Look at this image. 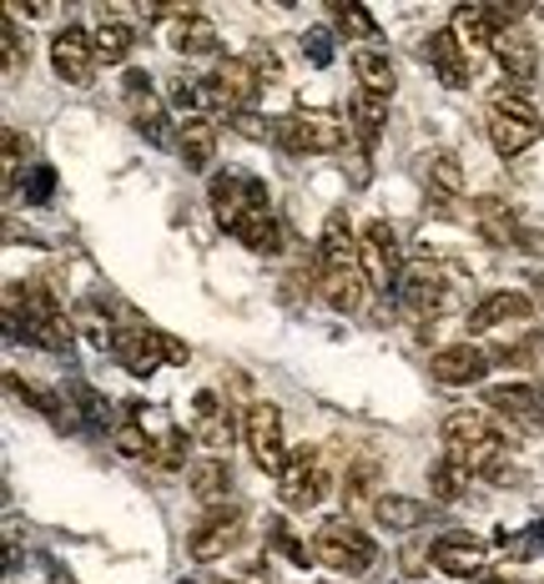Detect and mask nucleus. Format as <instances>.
I'll use <instances>...</instances> for the list:
<instances>
[{
    "label": "nucleus",
    "instance_id": "2",
    "mask_svg": "<svg viewBox=\"0 0 544 584\" xmlns=\"http://www.w3.org/2000/svg\"><path fill=\"white\" fill-rule=\"evenodd\" d=\"M484 127H490V141L500 157H520L540 141V111L524 91H494L490 111H484Z\"/></svg>",
    "mask_w": 544,
    "mask_h": 584
},
{
    "label": "nucleus",
    "instance_id": "4",
    "mask_svg": "<svg viewBox=\"0 0 544 584\" xmlns=\"http://www.w3.org/2000/svg\"><path fill=\"white\" fill-rule=\"evenodd\" d=\"M111 353H117V363L127 373H137V379L157 373L162 363H187V343L167 338L162 328H117V338H111Z\"/></svg>",
    "mask_w": 544,
    "mask_h": 584
},
{
    "label": "nucleus",
    "instance_id": "33",
    "mask_svg": "<svg viewBox=\"0 0 544 584\" xmlns=\"http://www.w3.org/2000/svg\"><path fill=\"white\" fill-rule=\"evenodd\" d=\"M469 479L474 474H469L459 459H449V454L434 459V469H429V499H434V504H454V499L469 489Z\"/></svg>",
    "mask_w": 544,
    "mask_h": 584
},
{
    "label": "nucleus",
    "instance_id": "7",
    "mask_svg": "<svg viewBox=\"0 0 544 584\" xmlns=\"http://www.w3.org/2000/svg\"><path fill=\"white\" fill-rule=\"evenodd\" d=\"M343 137H349V127L328 111H293V117L278 121V141L298 157H328L343 147Z\"/></svg>",
    "mask_w": 544,
    "mask_h": 584
},
{
    "label": "nucleus",
    "instance_id": "41",
    "mask_svg": "<svg viewBox=\"0 0 544 584\" xmlns=\"http://www.w3.org/2000/svg\"><path fill=\"white\" fill-rule=\"evenodd\" d=\"M328 11H333L338 31H349V36H369V31H373L369 11H359V6H328Z\"/></svg>",
    "mask_w": 544,
    "mask_h": 584
},
{
    "label": "nucleus",
    "instance_id": "45",
    "mask_svg": "<svg viewBox=\"0 0 544 584\" xmlns=\"http://www.w3.org/2000/svg\"><path fill=\"white\" fill-rule=\"evenodd\" d=\"M208 584H242V580H208Z\"/></svg>",
    "mask_w": 544,
    "mask_h": 584
},
{
    "label": "nucleus",
    "instance_id": "23",
    "mask_svg": "<svg viewBox=\"0 0 544 584\" xmlns=\"http://www.w3.org/2000/svg\"><path fill=\"white\" fill-rule=\"evenodd\" d=\"M328 268H363L359 238H353V228H349V217L343 212L328 217L323 238H318V272H328Z\"/></svg>",
    "mask_w": 544,
    "mask_h": 584
},
{
    "label": "nucleus",
    "instance_id": "38",
    "mask_svg": "<svg viewBox=\"0 0 544 584\" xmlns=\"http://www.w3.org/2000/svg\"><path fill=\"white\" fill-rule=\"evenodd\" d=\"M268 540H272V550H278V554H288L293 564H308V560H313V544L293 540V530H288L283 520H272V524H268Z\"/></svg>",
    "mask_w": 544,
    "mask_h": 584
},
{
    "label": "nucleus",
    "instance_id": "8",
    "mask_svg": "<svg viewBox=\"0 0 544 584\" xmlns=\"http://www.w3.org/2000/svg\"><path fill=\"white\" fill-rule=\"evenodd\" d=\"M328 494V469H323V454H313V449H298L293 459H288V469L278 474V499H283L288 509H298V514H308V509H318Z\"/></svg>",
    "mask_w": 544,
    "mask_h": 584
},
{
    "label": "nucleus",
    "instance_id": "13",
    "mask_svg": "<svg viewBox=\"0 0 544 584\" xmlns=\"http://www.w3.org/2000/svg\"><path fill=\"white\" fill-rule=\"evenodd\" d=\"M484 409L530 433H544V389H534V383H494L484 393Z\"/></svg>",
    "mask_w": 544,
    "mask_h": 584
},
{
    "label": "nucleus",
    "instance_id": "17",
    "mask_svg": "<svg viewBox=\"0 0 544 584\" xmlns=\"http://www.w3.org/2000/svg\"><path fill=\"white\" fill-rule=\"evenodd\" d=\"M424 61L439 71V81H444L449 91H464L469 87V77H474V61H469V51H464V41H459L454 31H434L424 41Z\"/></svg>",
    "mask_w": 544,
    "mask_h": 584
},
{
    "label": "nucleus",
    "instance_id": "14",
    "mask_svg": "<svg viewBox=\"0 0 544 584\" xmlns=\"http://www.w3.org/2000/svg\"><path fill=\"white\" fill-rule=\"evenodd\" d=\"M359 258L369 272V288H399V238H393L389 222H369L359 238Z\"/></svg>",
    "mask_w": 544,
    "mask_h": 584
},
{
    "label": "nucleus",
    "instance_id": "44",
    "mask_svg": "<svg viewBox=\"0 0 544 584\" xmlns=\"http://www.w3.org/2000/svg\"><path fill=\"white\" fill-rule=\"evenodd\" d=\"M232 127H238V137H248V141H262L268 137V127H262V117H252V111H238V117H228Z\"/></svg>",
    "mask_w": 544,
    "mask_h": 584
},
{
    "label": "nucleus",
    "instance_id": "30",
    "mask_svg": "<svg viewBox=\"0 0 544 584\" xmlns=\"http://www.w3.org/2000/svg\"><path fill=\"white\" fill-rule=\"evenodd\" d=\"M353 77H359V91H369V97H393V87H399V77H393V61L383 51H353Z\"/></svg>",
    "mask_w": 544,
    "mask_h": 584
},
{
    "label": "nucleus",
    "instance_id": "16",
    "mask_svg": "<svg viewBox=\"0 0 544 584\" xmlns=\"http://www.w3.org/2000/svg\"><path fill=\"white\" fill-rule=\"evenodd\" d=\"M469 217H474V228L490 248H530V232L520 228V217L500 202V197H480V202H469Z\"/></svg>",
    "mask_w": 544,
    "mask_h": 584
},
{
    "label": "nucleus",
    "instance_id": "10",
    "mask_svg": "<svg viewBox=\"0 0 544 584\" xmlns=\"http://www.w3.org/2000/svg\"><path fill=\"white\" fill-rule=\"evenodd\" d=\"M97 41H91L81 26H66L51 41V71L66 81V87H91L97 81Z\"/></svg>",
    "mask_w": 544,
    "mask_h": 584
},
{
    "label": "nucleus",
    "instance_id": "26",
    "mask_svg": "<svg viewBox=\"0 0 544 584\" xmlns=\"http://www.w3.org/2000/svg\"><path fill=\"white\" fill-rule=\"evenodd\" d=\"M318 288H323V303L338 313H359L363 292H369V272L363 268H328L318 272Z\"/></svg>",
    "mask_w": 544,
    "mask_h": 584
},
{
    "label": "nucleus",
    "instance_id": "35",
    "mask_svg": "<svg viewBox=\"0 0 544 584\" xmlns=\"http://www.w3.org/2000/svg\"><path fill=\"white\" fill-rule=\"evenodd\" d=\"M383 117H389V101H383V97H369V91H359V97H353V137H359L363 147H373V141H379Z\"/></svg>",
    "mask_w": 544,
    "mask_h": 584
},
{
    "label": "nucleus",
    "instance_id": "6",
    "mask_svg": "<svg viewBox=\"0 0 544 584\" xmlns=\"http://www.w3.org/2000/svg\"><path fill=\"white\" fill-rule=\"evenodd\" d=\"M242 444H248L252 464L262 474H283L293 454L283 444V413H278V403H248V413H242Z\"/></svg>",
    "mask_w": 544,
    "mask_h": 584
},
{
    "label": "nucleus",
    "instance_id": "25",
    "mask_svg": "<svg viewBox=\"0 0 544 584\" xmlns=\"http://www.w3.org/2000/svg\"><path fill=\"white\" fill-rule=\"evenodd\" d=\"M484 444H500L490 409H459L444 419V449H484Z\"/></svg>",
    "mask_w": 544,
    "mask_h": 584
},
{
    "label": "nucleus",
    "instance_id": "43",
    "mask_svg": "<svg viewBox=\"0 0 544 584\" xmlns=\"http://www.w3.org/2000/svg\"><path fill=\"white\" fill-rule=\"evenodd\" d=\"M21 152H26L21 131L6 127V182H16V177H21Z\"/></svg>",
    "mask_w": 544,
    "mask_h": 584
},
{
    "label": "nucleus",
    "instance_id": "11",
    "mask_svg": "<svg viewBox=\"0 0 544 584\" xmlns=\"http://www.w3.org/2000/svg\"><path fill=\"white\" fill-rule=\"evenodd\" d=\"M399 303L409 318H419V323H429V318L444 313L449 303V282L439 268H429V262H414V268H403L399 278Z\"/></svg>",
    "mask_w": 544,
    "mask_h": 584
},
{
    "label": "nucleus",
    "instance_id": "37",
    "mask_svg": "<svg viewBox=\"0 0 544 584\" xmlns=\"http://www.w3.org/2000/svg\"><path fill=\"white\" fill-rule=\"evenodd\" d=\"M187 439H192V433L167 429L162 439L152 444V464H157V469H182V464H187Z\"/></svg>",
    "mask_w": 544,
    "mask_h": 584
},
{
    "label": "nucleus",
    "instance_id": "27",
    "mask_svg": "<svg viewBox=\"0 0 544 584\" xmlns=\"http://www.w3.org/2000/svg\"><path fill=\"white\" fill-rule=\"evenodd\" d=\"M419 172H424V187L444 202V212L464 197V167H459V157L454 152H429V157H419Z\"/></svg>",
    "mask_w": 544,
    "mask_h": 584
},
{
    "label": "nucleus",
    "instance_id": "39",
    "mask_svg": "<svg viewBox=\"0 0 544 584\" xmlns=\"http://www.w3.org/2000/svg\"><path fill=\"white\" fill-rule=\"evenodd\" d=\"M504 358H510V363H520V369H530L534 379H544V333H534V338H524V343L504 348Z\"/></svg>",
    "mask_w": 544,
    "mask_h": 584
},
{
    "label": "nucleus",
    "instance_id": "29",
    "mask_svg": "<svg viewBox=\"0 0 544 584\" xmlns=\"http://www.w3.org/2000/svg\"><path fill=\"white\" fill-rule=\"evenodd\" d=\"M484 560H490V554H484V544H474V540H439V544H434V570L454 574V580L480 574Z\"/></svg>",
    "mask_w": 544,
    "mask_h": 584
},
{
    "label": "nucleus",
    "instance_id": "15",
    "mask_svg": "<svg viewBox=\"0 0 544 584\" xmlns=\"http://www.w3.org/2000/svg\"><path fill=\"white\" fill-rule=\"evenodd\" d=\"M429 373H434L444 389H469V383H480L490 373V353L480 343H449L429 358Z\"/></svg>",
    "mask_w": 544,
    "mask_h": 584
},
{
    "label": "nucleus",
    "instance_id": "3",
    "mask_svg": "<svg viewBox=\"0 0 544 584\" xmlns=\"http://www.w3.org/2000/svg\"><path fill=\"white\" fill-rule=\"evenodd\" d=\"M313 560L333 574H369L373 560H379V550H373V540L359 530V524L333 520L313 534Z\"/></svg>",
    "mask_w": 544,
    "mask_h": 584
},
{
    "label": "nucleus",
    "instance_id": "36",
    "mask_svg": "<svg viewBox=\"0 0 544 584\" xmlns=\"http://www.w3.org/2000/svg\"><path fill=\"white\" fill-rule=\"evenodd\" d=\"M111 444H117L127 459H142V454L152 459V439H147L142 423H137V403H127V413L111 423Z\"/></svg>",
    "mask_w": 544,
    "mask_h": 584
},
{
    "label": "nucleus",
    "instance_id": "22",
    "mask_svg": "<svg viewBox=\"0 0 544 584\" xmlns=\"http://www.w3.org/2000/svg\"><path fill=\"white\" fill-rule=\"evenodd\" d=\"M177 152H182L187 172H208L212 167V152H218V127H212V117H182L177 121Z\"/></svg>",
    "mask_w": 544,
    "mask_h": 584
},
{
    "label": "nucleus",
    "instance_id": "24",
    "mask_svg": "<svg viewBox=\"0 0 544 584\" xmlns=\"http://www.w3.org/2000/svg\"><path fill=\"white\" fill-rule=\"evenodd\" d=\"M192 439H197L202 449H212V454H218V449H228V439H232L228 409H222L218 393H208V389L192 399Z\"/></svg>",
    "mask_w": 544,
    "mask_h": 584
},
{
    "label": "nucleus",
    "instance_id": "21",
    "mask_svg": "<svg viewBox=\"0 0 544 584\" xmlns=\"http://www.w3.org/2000/svg\"><path fill=\"white\" fill-rule=\"evenodd\" d=\"M534 313V303L524 292L504 288V292H490L474 313H469V333H494V328H510V323H524Z\"/></svg>",
    "mask_w": 544,
    "mask_h": 584
},
{
    "label": "nucleus",
    "instance_id": "5",
    "mask_svg": "<svg viewBox=\"0 0 544 584\" xmlns=\"http://www.w3.org/2000/svg\"><path fill=\"white\" fill-rule=\"evenodd\" d=\"M262 87H268V81H262V66L252 61V56H222L218 71L202 81V97H208L218 111L238 117V111H248L252 101H258Z\"/></svg>",
    "mask_w": 544,
    "mask_h": 584
},
{
    "label": "nucleus",
    "instance_id": "34",
    "mask_svg": "<svg viewBox=\"0 0 544 584\" xmlns=\"http://www.w3.org/2000/svg\"><path fill=\"white\" fill-rule=\"evenodd\" d=\"M91 41H97V61H107V66H121L131 56V26L127 21H101L97 31H91Z\"/></svg>",
    "mask_w": 544,
    "mask_h": 584
},
{
    "label": "nucleus",
    "instance_id": "1",
    "mask_svg": "<svg viewBox=\"0 0 544 584\" xmlns=\"http://www.w3.org/2000/svg\"><path fill=\"white\" fill-rule=\"evenodd\" d=\"M6 323L41 348H66V338H71L66 308L56 303V292L46 282H16L6 298Z\"/></svg>",
    "mask_w": 544,
    "mask_h": 584
},
{
    "label": "nucleus",
    "instance_id": "31",
    "mask_svg": "<svg viewBox=\"0 0 544 584\" xmlns=\"http://www.w3.org/2000/svg\"><path fill=\"white\" fill-rule=\"evenodd\" d=\"M232 238L242 242V248H252L258 258H272V252H283V228H278V217H272V207L268 212H248L238 222V232Z\"/></svg>",
    "mask_w": 544,
    "mask_h": 584
},
{
    "label": "nucleus",
    "instance_id": "12",
    "mask_svg": "<svg viewBox=\"0 0 544 584\" xmlns=\"http://www.w3.org/2000/svg\"><path fill=\"white\" fill-rule=\"evenodd\" d=\"M238 544H242V509H228V504L212 509L208 520L187 534V554H192L197 564L222 560V554L238 550Z\"/></svg>",
    "mask_w": 544,
    "mask_h": 584
},
{
    "label": "nucleus",
    "instance_id": "18",
    "mask_svg": "<svg viewBox=\"0 0 544 584\" xmlns=\"http://www.w3.org/2000/svg\"><path fill=\"white\" fill-rule=\"evenodd\" d=\"M127 107H131V121H137V131H142L147 141H157L162 147L167 141V107L157 101L152 81H147V71H127Z\"/></svg>",
    "mask_w": 544,
    "mask_h": 584
},
{
    "label": "nucleus",
    "instance_id": "32",
    "mask_svg": "<svg viewBox=\"0 0 544 584\" xmlns=\"http://www.w3.org/2000/svg\"><path fill=\"white\" fill-rule=\"evenodd\" d=\"M373 520L383 530H419L429 520V504L424 499H409V494H379L373 499Z\"/></svg>",
    "mask_w": 544,
    "mask_h": 584
},
{
    "label": "nucleus",
    "instance_id": "40",
    "mask_svg": "<svg viewBox=\"0 0 544 584\" xmlns=\"http://www.w3.org/2000/svg\"><path fill=\"white\" fill-rule=\"evenodd\" d=\"M0 41H6V77H21V66H26V46H21V31H16V21H11V16L0 21Z\"/></svg>",
    "mask_w": 544,
    "mask_h": 584
},
{
    "label": "nucleus",
    "instance_id": "9",
    "mask_svg": "<svg viewBox=\"0 0 544 584\" xmlns=\"http://www.w3.org/2000/svg\"><path fill=\"white\" fill-rule=\"evenodd\" d=\"M268 187L258 177H242V172H228V177H212V217H218L228 232H238V222L248 212H268Z\"/></svg>",
    "mask_w": 544,
    "mask_h": 584
},
{
    "label": "nucleus",
    "instance_id": "42",
    "mask_svg": "<svg viewBox=\"0 0 544 584\" xmlns=\"http://www.w3.org/2000/svg\"><path fill=\"white\" fill-rule=\"evenodd\" d=\"M373 484H379V464H359V469H349V494L353 499H369L373 494Z\"/></svg>",
    "mask_w": 544,
    "mask_h": 584
},
{
    "label": "nucleus",
    "instance_id": "28",
    "mask_svg": "<svg viewBox=\"0 0 544 584\" xmlns=\"http://www.w3.org/2000/svg\"><path fill=\"white\" fill-rule=\"evenodd\" d=\"M187 484H192V499H197V504L222 509V499H228V489H232V464H228L222 454L197 459V464L187 469Z\"/></svg>",
    "mask_w": 544,
    "mask_h": 584
},
{
    "label": "nucleus",
    "instance_id": "20",
    "mask_svg": "<svg viewBox=\"0 0 544 584\" xmlns=\"http://www.w3.org/2000/svg\"><path fill=\"white\" fill-rule=\"evenodd\" d=\"M494 61H500V71L510 77L514 91L534 87V77H540V46H534L524 31H504L500 46H494Z\"/></svg>",
    "mask_w": 544,
    "mask_h": 584
},
{
    "label": "nucleus",
    "instance_id": "19",
    "mask_svg": "<svg viewBox=\"0 0 544 584\" xmlns=\"http://www.w3.org/2000/svg\"><path fill=\"white\" fill-rule=\"evenodd\" d=\"M167 41H172L177 56H212L218 51V26L208 16H197L192 6H182L177 16H167Z\"/></svg>",
    "mask_w": 544,
    "mask_h": 584
}]
</instances>
